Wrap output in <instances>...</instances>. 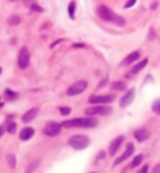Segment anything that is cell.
I'll return each mask as SVG.
<instances>
[{
	"mask_svg": "<svg viewBox=\"0 0 160 173\" xmlns=\"http://www.w3.org/2000/svg\"><path fill=\"white\" fill-rule=\"evenodd\" d=\"M94 126H97V120L94 116L66 120V121L61 123V128H94Z\"/></svg>",
	"mask_w": 160,
	"mask_h": 173,
	"instance_id": "cell-1",
	"label": "cell"
},
{
	"mask_svg": "<svg viewBox=\"0 0 160 173\" xmlns=\"http://www.w3.org/2000/svg\"><path fill=\"white\" fill-rule=\"evenodd\" d=\"M97 14H99V18L104 19V21L115 22V24H118V25H124V24H126V21H124L121 16L115 14V13H113L109 6H105V5H101V6L97 8Z\"/></svg>",
	"mask_w": 160,
	"mask_h": 173,
	"instance_id": "cell-2",
	"label": "cell"
},
{
	"mask_svg": "<svg viewBox=\"0 0 160 173\" xmlns=\"http://www.w3.org/2000/svg\"><path fill=\"white\" fill-rule=\"evenodd\" d=\"M88 145H90V139L86 136H74V137L69 139V146H72V148L77 150V151L85 150Z\"/></svg>",
	"mask_w": 160,
	"mask_h": 173,
	"instance_id": "cell-3",
	"label": "cell"
},
{
	"mask_svg": "<svg viewBox=\"0 0 160 173\" xmlns=\"http://www.w3.org/2000/svg\"><path fill=\"white\" fill-rule=\"evenodd\" d=\"M88 87V82L86 81H77L75 84H72L68 90H66V95L68 96H75V95H80V93H83Z\"/></svg>",
	"mask_w": 160,
	"mask_h": 173,
	"instance_id": "cell-4",
	"label": "cell"
},
{
	"mask_svg": "<svg viewBox=\"0 0 160 173\" xmlns=\"http://www.w3.org/2000/svg\"><path fill=\"white\" fill-rule=\"evenodd\" d=\"M86 116H93V115H109L112 113V109L107 107V105H93V107L85 110Z\"/></svg>",
	"mask_w": 160,
	"mask_h": 173,
	"instance_id": "cell-5",
	"label": "cell"
},
{
	"mask_svg": "<svg viewBox=\"0 0 160 173\" xmlns=\"http://www.w3.org/2000/svg\"><path fill=\"white\" fill-rule=\"evenodd\" d=\"M17 65L21 69H25L30 65V50L27 47H22L19 50V58H17Z\"/></svg>",
	"mask_w": 160,
	"mask_h": 173,
	"instance_id": "cell-6",
	"label": "cell"
},
{
	"mask_svg": "<svg viewBox=\"0 0 160 173\" xmlns=\"http://www.w3.org/2000/svg\"><path fill=\"white\" fill-rule=\"evenodd\" d=\"M60 131H61V123L52 121V123H47V124L44 126V134L49 136V137H55V136H58Z\"/></svg>",
	"mask_w": 160,
	"mask_h": 173,
	"instance_id": "cell-7",
	"label": "cell"
},
{
	"mask_svg": "<svg viewBox=\"0 0 160 173\" xmlns=\"http://www.w3.org/2000/svg\"><path fill=\"white\" fill-rule=\"evenodd\" d=\"M115 98L112 95H101V96H91L90 98V102L93 105H105V104H109L112 102Z\"/></svg>",
	"mask_w": 160,
	"mask_h": 173,
	"instance_id": "cell-8",
	"label": "cell"
},
{
	"mask_svg": "<svg viewBox=\"0 0 160 173\" xmlns=\"http://www.w3.org/2000/svg\"><path fill=\"white\" fill-rule=\"evenodd\" d=\"M123 142H124V136H118L112 143H110V148H109V154L110 156H115L116 153H118V150H119V146L123 145Z\"/></svg>",
	"mask_w": 160,
	"mask_h": 173,
	"instance_id": "cell-9",
	"label": "cell"
},
{
	"mask_svg": "<svg viewBox=\"0 0 160 173\" xmlns=\"http://www.w3.org/2000/svg\"><path fill=\"white\" fill-rule=\"evenodd\" d=\"M149 136H151V132L146 129V128H140V129H137L135 132H133V137H135L138 142H144V140H148L149 139Z\"/></svg>",
	"mask_w": 160,
	"mask_h": 173,
	"instance_id": "cell-10",
	"label": "cell"
},
{
	"mask_svg": "<svg viewBox=\"0 0 160 173\" xmlns=\"http://www.w3.org/2000/svg\"><path fill=\"white\" fill-rule=\"evenodd\" d=\"M133 98H135V90L133 88H130V90H127V93L123 96V99H121V107H127V105H130L132 104V101H133Z\"/></svg>",
	"mask_w": 160,
	"mask_h": 173,
	"instance_id": "cell-11",
	"label": "cell"
},
{
	"mask_svg": "<svg viewBox=\"0 0 160 173\" xmlns=\"http://www.w3.org/2000/svg\"><path fill=\"white\" fill-rule=\"evenodd\" d=\"M132 153H133V145L132 143H129L127 145V148H126V151L121 154V156H119L118 159H116V161H115V165H118V164H121V162H124L126 161V159H129L130 156H132Z\"/></svg>",
	"mask_w": 160,
	"mask_h": 173,
	"instance_id": "cell-12",
	"label": "cell"
},
{
	"mask_svg": "<svg viewBox=\"0 0 160 173\" xmlns=\"http://www.w3.org/2000/svg\"><path fill=\"white\" fill-rule=\"evenodd\" d=\"M36 115H38V107H33V109H30L29 112H25V115L22 116V121H24V123H30L32 120L36 118Z\"/></svg>",
	"mask_w": 160,
	"mask_h": 173,
	"instance_id": "cell-13",
	"label": "cell"
},
{
	"mask_svg": "<svg viewBox=\"0 0 160 173\" xmlns=\"http://www.w3.org/2000/svg\"><path fill=\"white\" fill-rule=\"evenodd\" d=\"M140 58V52L138 50H135V52H132V54H129L124 60H123V65L126 66V65H132L133 61H137Z\"/></svg>",
	"mask_w": 160,
	"mask_h": 173,
	"instance_id": "cell-14",
	"label": "cell"
},
{
	"mask_svg": "<svg viewBox=\"0 0 160 173\" xmlns=\"http://www.w3.org/2000/svg\"><path fill=\"white\" fill-rule=\"evenodd\" d=\"M33 134H35V131H33L32 128H24V129L21 131L19 137H21V140H30V139L33 137Z\"/></svg>",
	"mask_w": 160,
	"mask_h": 173,
	"instance_id": "cell-15",
	"label": "cell"
},
{
	"mask_svg": "<svg viewBox=\"0 0 160 173\" xmlns=\"http://www.w3.org/2000/svg\"><path fill=\"white\" fill-rule=\"evenodd\" d=\"M148 61H149L148 58H143L141 61H138V63H137L135 66H133L132 69H130V74H129V76H132V74H137V73H140V71H141V69L144 68V66L148 65Z\"/></svg>",
	"mask_w": 160,
	"mask_h": 173,
	"instance_id": "cell-16",
	"label": "cell"
},
{
	"mask_svg": "<svg viewBox=\"0 0 160 173\" xmlns=\"http://www.w3.org/2000/svg\"><path fill=\"white\" fill-rule=\"evenodd\" d=\"M17 98H19V95H17L16 91H13V90H10V88L5 90V99H6V101H16Z\"/></svg>",
	"mask_w": 160,
	"mask_h": 173,
	"instance_id": "cell-17",
	"label": "cell"
},
{
	"mask_svg": "<svg viewBox=\"0 0 160 173\" xmlns=\"http://www.w3.org/2000/svg\"><path fill=\"white\" fill-rule=\"evenodd\" d=\"M141 161H143V156H141V154L135 156V157H133V161H132V164H130V168H137V167L141 164Z\"/></svg>",
	"mask_w": 160,
	"mask_h": 173,
	"instance_id": "cell-18",
	"label": "cell"
},
{
	"mask_svg": "<svg viewBox=\"0 0 160 173\" xmlns=\"http://www.w3.org/2000/svg\"><path fill=\"white\" fill-rule=\"evenodd\" d=\"M8 24H10V25H19V24H21V18L16 16V14H14V16H10V18H8Z\"/></svg>",
	"mask_w": 160,
	"mask_h": 173,
	"instance_id": "cell-19",
	"label": "cell"
},
{
	"mask_svg": "<svg viewBox=\"0 0 160 173\" xmlns=\"http://www.w3.org/2000/svg\"><path fill=\"white\" fill-rule=\"evenodd\" d=\"M68 13H69V18L74 19L75 18V2H71L68 6Z\"/></svg>",
	"mask_w": 160,
	"mask_h": 173,
	"instance_id": "cell-20",
	"label": "cell"
},
{
	"mask_svg": "<svg viewBox=\"0 0 160 173\" xmlns=\"http://www.w3.org/2000/svg\"><path fill=\"white\" fill-rule=\"evenodd\" d=\"M112 88H113V90L123 91V90H126V84H124V82H113V84H112Z\"/></svg>",
	"mask_w": 160,
	"mask_h": 173,
	"instance_id": "cell-21",
	"label": "cell"
},
{
	"mask_svg": "<svg viewBox=\"0 0 160 173\" xmlns=\"http://www.w3.org/2000/svg\"><path fill=\"white\" fill-rule=\"evenodd\" d=\"M5 129L10 132V134H14V132H16V123L14 121H13V123H6V128Z\"/></svg>",
	"mask_w": 160,
	"mask_h": 173,
	"instance_id": "cell-22",
	"label": "cell"
},
{
	"mask_svg": "<svg viewBox=\"0 0 160 173\" xmlns=\"http://www.w3.org/2000/svg\"><path fill=\"white\" fill-rule=\"evenodd\" d=\"M6 161H8V165H10V167H13V168L16 167V157H14V156L10 154V156L6 157Z\"/></svg>",
	"mask_w": 160,
	"mask_h": 173,
	"instance_id": "cell-23",
	"label": "cell"
},
{
	"mask_svg": "<svg viewBox=\"0 0 160 173\" xmlns=\"http://www.w3.org/2000/svg\"><path fill=\"white\" fill-rule=\"evenodd\" d=\"M152 112H154V113H160V99L152 104Z\"/></svg>",
	"mask_w": 160,
	"mask_h": 173,
	"instance_id": "cell-24",
	"label": "cell"
},
{
	"mask_svg": "<svg viewBox=\"0 0 160 173\" xmlns=\"http://www.w3.org/2000/svg\"><path fill=\"white\" fill-rule=\"evenodd\" d=\"M39 165V161H35V162H32V165L29 167V168H27V173H30V171H33L36 167Z\"/></svg>",
	"mask_w": 160,
	"mask_h": 173,
	"instance_id": "cell-25",
	"label": "cell"
},
{
	"mask_svg": "<svg viewBox=\"0 0 160 173\" xmlns=\"http://www.w3.org/2000/svg\"><path fill=\"white\" fill-rule=\"evenodd\" d=\"M60 113L61 115H69L71 113V109L69 107H60Z\"/></svg>",
	"mask_w": 160,
	"mask_h": 173,
	"instance_id": "cell-26",
	"label": "cell"
},
{
	"mask_svg": "<svg viewBox=\"0 0 160 173\" xmlns=\"http://www.w3.org/2000/svg\"><path fill=\"white\" fill-rule=\"evenodd\" d=\"M148 170H149V167L144 164V165H143V167H141V168L138 170V173H148Z\"/></svg>",
	"mask_w": 160,
	"mask_h": 173,
	"instance_id": "cell-27",
	"label": "cell"
},
{
	"mask_svg": "<svg viewBox=\"0 0 160 173\" xmlns=\"http://www.w3.org/2000/svg\"><path fill=\"white\" fill-rule=\"evenodd\" d=\"M32 10L33 11H43V8L39 6V5H32Z\"/></svg>",
	"mask_w": 160,
	"mask_h": 173,
	"instance_id": "cell-28",
	"label": "cell"
},
{
	"mask_svg": "<svg viewBox=\"0 0 160 173\" xmlns=\"http://www.w3.org/2000/svg\"><path fill=\"white\" fill-rule=\"evenodd\" d=\"M133 5H135V0H130V2H127L124 6H126V8H130V6H133Z\"/></svg>",
	"mask_w": 160,
	"mask_h": 173,
	"instance_id": "cell-29",
	"label": "cell"
},
{
	"mask_svg": "<svg viewBox=\"0 0 160 173\" xmlns=\"http://www.w3.org/2000/svg\"><path fill=\"white\" fill-rule=\"evenodd\" d=\"M152 173H160V165H155V168L152 170Z\"/></svg>",
	"mask_w": 160,
	"mask_h": 173,
	"instance_id": "cell-30",
	"label": "cell"
},
{
	"mask_svg": "<svg viewBox=\"0 0 160 173\" xmlns=\"http://www.w3.org/2000/svg\"><path fill=\"white\" fill-rule=\"evenodd\" d=\"M3 132H5V128H3V126H0V139H2V136H3Z\"/></svg>",
	"mask_w": 160,
	"mask_h": 173,
	"instance_id": "cell-31",
	"label": "cell"
},
{
	"mask_svg": "<svg viewBox=\"0 0 160 173\" xmlns=\"http://www.w3.org/2000/svg\"><path fill=\"white\" fill-rule=\"evenodd\" d=\"M0 74H2V68H0Z\"/></svg>",
	"mask_w": 160,
	"mask_h": 173,
	"instance_id": "cell-32",
	"label": "cell"
}]
</instances>
